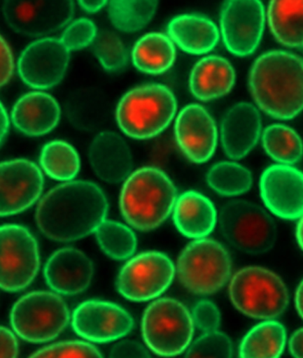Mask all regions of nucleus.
Segmentation results:
<instances>
[{"label": "nucleus", "instance_id": "ddd939ff", "mask_svg": "<svg viewBox=\"0 0 303 358\" xmlns=\"http://www.w3.org/2000/svg\"><path fill=\"white\" fill-rule=\"evenodd\" d=\"M220 22L227 50L239 57L251 55L258 48L264 33V4L257 0L225 2Z\"/></svg>", "mask_w": 303, "mask_h": 358}, {"label": "nucleus", "instance_id": "20e7f679", "mask_svg": "<svg viewBox=\"0 0 303 358\" xmlns=\"http://www.w3.org/2000/svg\"><path fill=\"white\" fill-rule=\"evenodd\" d=\"M176 96L165 85H141L127 92L116 110L119 127L127 136L148 139L167 129L176 115Z\"/></svg>", "mask_w": 303, "mask_h": 358}, {"label": "nucleus", "instance_id": "a19ab883", "mask_svg": "<svg viewBox=\"0 0 303 358\" xmlns=\"http://www.w3.org/2000/svg\"><path fill=\"white\" fill-rule=\"evenodd\" d=\"M18 342L10 329L1 327V358H17Z\"/></svg>", "mask_w": 303, "mask_h": 358}, {"label": "nucleus", "instance_id": "cd10ccee", "mask_svg": "<svg viewBox=\"0 0 303 358\" xmlns=\"http://www.w3.org/2000/svg\"><path fill=\"white\" fill-rule=\"evenodd\" d=\"M268 21L277 41L286 47H303V1H271Z\"/></svg>", "mask_w": 303, "mask_h": 358}, {"label": "nucleus", "instance_id": "f8f14e48", "mask_svg": "<svg viewBox=\"0 0 303 358\" xmlns=\"http://www.w3.org/2000/svg\"><path fill=\"white\" fill-rule=\"evenodd\" d=\"M74 13L71 0H7L3 15L11 29L24 36H43L64 27Z\"/></svg>", "mask_w": 303, "mask_h": 358}, {"label": "nucleus", "instance_id": "9d476101", "mask_svg": "<svg viewBox=\"0 0 303 358\" xmlns=\"http://www.w3.org/2000/svg\"><path fill=\"white\" fill-rule=\"evenodd\" d=\"M174 263L161 252H146L127 263L120 271L116 287L125 299L135 302L156 299L167 290L174 277Z\"/></svg>", "mask_w": 303, "mask_h": 358}, {"label": "nucleus", "instance_id": "a18cd8bd", "mask_svg": "<svg viewBox=\"0 0 303 358\" xmlns=\"http://www.w3.org/2000/svg\"><path fill=\"white\" fill-rule=\"evenodd\" d=\"M295 303L297 310H298L300 316L303 319V280L297 288Z\"/></svg>", "mask_w": 303, "mask_h": 358}, {"label": "nucleus", "instance_id": "b1692460", "mask_svg": "<svg viewBox=\"0 0 303 358\" xmlns=\"http://www.w3.org/2000/svg\"><path fill=\"white\" fill-rule=\"evenodd\" d=\"M174 222L183 236L203 239L216 227V209L210 199L198 192H185L176 200Z\"/></svg>", "mask_w": 303, "mask_h": 358}, {"label": "nucleus", "instance_id": "9b49d317", "mask_svg": "<svg viewBox=\"0 0 303 358\" xmlns=\"http://www.w3.org/2000/svg\"><path fill=\"white\" fill-rule=\"evenodd\" d=\"M38 245L22 226L1 227V288L10 293L24 290L39 271Z\"/></svg>", "mask_w": 303, "mask_h": 358}, {"label": "nucleus", "instance_id": "1a4fd4ad", "mask_svg": "<svg viewBox=\"0 0 303 358\" xmlns=\"http://www.w3.org/2000/svg\"><path fill=\"white\" fill-rule=\"evenodd\" d=\"M70 322L66 303L50 292H33L21 297L10 312L14 331L29 343L50 342L58 337Z\"/></svg>", "mask_w": 303, "mask_h": 358}, {"label": "nucleus", "instance_id": "4c0bfd02", "mask_svg": "<svg viewBox=\"0 0 303 358\" xmlns=\"http://www.w3.org/2000/svg\"><path fill=\"white\" fill-rule=\"evenodd\" d=\"M194 325L204 334L216 331L221 324V313L216 303L209 300H201L192 311Z\"/></svg>", "mask_w": 303, "mask_h": 358}, {"label": "nucleus", "instance_id": "393cba45", "mask_svg": "<svg viewBox=\"0 0 303 358\" xmlns=\"http://www.w3.org/2000/svg\"><path fill=\"white\" fill-rule=\"evenodd\" d=\"M168 34L182 50L193 55L210 52L220 38L218 28L213 21L193 14L171 20L168 25Z\"/></svg>", "mask_w": 303, "mask_h": 358}, {"label": "nucleus", "instance_id": "423d86ee", "mask_svg": "<svg viewBox=\"0 0 303 358\" xmlns=\"http://www.w3.org/2000/svg\"><path fill=\"white\" fill-rule=\"evenodd\" d=\"M232 259L227 249L213 239L190 243L180 255L177 273L188 290L208 296L224 287L230 279Z\"/></svg>", "mask_w": 303, "mask_h": 358}, {"label": "nucleus", "instance_id": "aec40b11", "mask_svg": "<svg viewBox=\"0 0 303 358\" xmlns=\"http://www.w3.org/2000/svg\"><path fill=\"white\" fill-rule=\"evenodd\" d=\"M261 130L258 110L251 103H237L223 119L221 141L225 153L232 159H243L258 143Z\"/></svg>", "mask_w": 303, "mask_h": 358}, {"label": "nucleus", "instance_id": "72a5a7b5", "mask_svg": "<svg viewBox=\"0 0 303 358\" xmlns=\"http://www.w3.org/2000/svg\"><path fill=\"white\" fill-rule=\"evenodd\" d=\"M91 48L105 70L118 71L127 64V48L120 37L113 31H99Z\"/></svg>", "mask_w": 303, "mask_h": 358}, {"label": "nucleus", "instance_id": "c756f323", "mask_svg": "<svg viewBox=\"0 0 303 358\" xmlns=\"http://www.w3.org/2000/svg\"><path fill=\"white\" fill-rule=\"evenodd\" d=\"M262 145L272 159L284 165L294 164L302 157L301 137L288 126H268L262 134Z\"/></svg>", "mask_w": 303, "mask_h": 358}, {"label": "nucleus", "instance_id": "c9c22d12", "mask_svg": "<svg viewBox=\"0 0 303 358\" xmlns=\"http://www.w3.org/2000/svg\"><path fill=\"white\" fill-rule=\"evenodd\" d=\"M29 358H104L95 346L82 341H68L45 346Z\"/></svg>", "mask_w": 303, "mask_h": 358}, {"label": "nucleus", "instance_id": "6e6552de", "mask_svg": "<svg viewBox=\"0 0 303 358\" xmlns=\"http://www.w3.org/2000/svg\"><path fill=\"white\" fill-rule=\"evenodd\" d=\"M219 224L225 239L246 254L267 253L276 243L273 217L260 206L246 200L227 203L220 212Z\"/></svg>", "mask_w": 303, "mask_h": 358}, {"label": "nucleus", "instance_id": "2eb2a0df", "mask_svg": "<svg viewBox=\"0 0 303 358\" xmlns=\"http://www.w3.org/2000/svg\"><path fill=\"white\" fill-rule=\"evenodd\" d=\"M71 325L74 331L85 340L103 343L129 334L134 327V320L116 303L90 300L74 309Z\"/></svg>", "mask_w": 303, "mask_h": 358}, {"label": "nucleus", "instance_id": "f257e3e1", "mask_svg": "<svg viewBox=\"0 0 303 358\" xmlns=\"http://www.w3.org/2000/svg\"><path fill=\"white\" fill-rule=\"evenodd\" d=\"M108 209L107 197L99 185L73 180L45 194L37 206L36 222L47 238L73 242L96 233L105 222Z\"/></svg>", "mask_w": 303, "mask_h": 358}, {"label": "nucleus", "instance_id": "7ed1b4c3", "mask_svg": "<svg viewBox=\"0 0 303 358\" xmlns=\"http://www.w3.org/2000/svg\"><path fill=\"white\" fill-rule=\"evenodd\" d=\"M176 188L159 169L146 167L131 174L122 186L120 208L125 220L139 231L154 230L170 216Z\"/></svg>", "mask_w": 303, "mask_h": 358}, {"label": "nucleus", "instance_id": "49530a36", "mask_svg": "<svg viewBox=\"0 0 303 358\" xmlns=\"http://www.w3.org/2000/svg\"><path fill=\"white\" fill-rule=\"evenodd\" d=\"M296 236L299 245L303 250V216L300 220L298 225H297Z\"/></svg>", "mask_w": 303, "mask_h": 358}, {"label": "nucleus", "instance_id": "0eeeda50", "mask_svg": "<svg viewBox=\"0 0 303 358\" xmlns=\"http://www.w3.org/2000/svg\"><path fill=\"white\" fill-rule=\"evenodd\" d=\"M192 316L179 301H154L143 315L142 335L148 348L161 357H176L190 346L194 334Z\"/></svg>", "mask_w": 303, "mask_h": 358}, {"label": "nucleus", "instance_id": "7c9ffc66", "mask_svg": "<svg viewBox=\"0 0 303 358\" xmlns=\"http://www.w3.org/2000/svg\"><path fill=\"white\" fill-rule=\"evenodd\" d=\"M209 186L224 196L247 193L253 185V176L247 168L235 162L217 163L207 174Z\"/></svg>", "mask_w": 303, "mask_h": 358}, {"label": "nucleus", "instance_id": "e433bc0d", "mask_svg": "<svg viewBox=\"0 0 303 358\" xmlns=\"http://www.w3.org/2000/svg\"><path fill=\"white\" fill-rule=\"evenodd\" d=\"M96 25L90 20L81 18L69 25L62 36V42L69 50H79L92 45L96 39Z\"/></svg>", "mask_w": 303, "mask_h": 358}, {"label": "nucleus", "instance_id": "c85d7f7f", "mask_svg": "<svg viewBox=\"0 0 303 358\" xmlns=\"http://www.w3.org/2000/svg\"><path fill=\"white\" fill-rule=\"evenodd\" d=\"M40 165L50 178L67 182L79 173L80 159L78 153L68 143L52 141L42 148Z\"/></svg>", "mask_w": 303, "mask_h": 358}, {"label": "nucleus", "instance_id": "37998d69", "mask_svg": "<svg viewBox=\"0 0 303 358\" xmlns=\"http://www.w3.org/2000/svg\"><path fill=\"white\" fill-rule=\"evenodd\" d=\"M79 5L81 6L82 8H84L85 11L87 13H97V11L101 10L103 7H105L106 5L108 4V1H79Z\"/></svg>", "mask_w": 303, "mask_h": 358}, {"label": "nucleus", "instance_id": "5701e85b", "mask_svg": "<svg viewBox=\"0 0 303 358\" xmlns=\"http://www.w3.org/2000/svg\"><path fill=\"white\" fill-rule=\"evenodd\" d=\"M235 82V70L227 59L219 56H208L194 66L190 73V87L196 99L210 101L230 93Z\"/></svg>", "mask_w": 303, "mask_h": 358}, {"label": "nucleus", "instance_id": "4468645a", "mask_svg": "<svg viewBox=\"0 0 303 358\" xmlns=\"http://www.w3.org/2000/svg\"><path fill=\"white\" fill-rule=\"evenodd\" d=\"M69 60L70 50L62 40L51 37L36 40L20 56V77L36 90H50L64 79Z\"/></svg>", "mask_w": 303, "mask_h": 358}, {"label": "nucleus", "instance_id": "ea45409f", "mask_svg": "<svg viewBox=\"0 0 303 358\" xmlns=\"http://www.w3.org/2000/svg\"><path fill=\"white\" fill-rule=\"evenodd\" d=\"M0 45H1L0 47V52H1V74H0V77H1V87H4L13 76L14 60L10 48L2 36Z\"/></svg>", "mask_w": 303, "mask_h": 358}, {"label": "nucleus", "instance_id": "4be33fe9", "mask_svg": "<svg viewBox=\"0 0 303 358\" xmlns=\"http://www.w3.org/2000/svg\"><path fill=\"white\" fill-rule=\"evenodd\" d=\"M61 108L56 99L44 92H31L14 105L11 120L14 126L29 136H41L56 127Z\"/></svg>", "mask_w": 303, "mask_h": 358}, {"label": "nucleus", "instance_id": "39448f33", "mask_svg": "<svg viewBox=\"0 0 303 358\" xmlns=\"http://www.w3.org/2000/svg\"><path fill=\"white\" fill-rule=\"evenodd\" d=\"M230 296L237 310L257 320L276 319L290 303V294L281 278L256 266L241 268L234 275Z\"/></svg>", "mask_w": 303, "mask_h": 358}, {"label": "nucleus", "instance_id": "79ce46f5", "mask_svg": "<svg viewBox=\"0 0 303 358\" xmlns=\"http://www.w3.org/2000/svg\"><path fill=\"white\" fill-rule=\"evenodd\" d=\"M288 348L294 358H303V328L294 332L288 343Z\"/></svg>", "mask_w": 303, "mask_h": 358}, {"label": "nucleus", "instance_id": "412c9836", "mask_svg": "<svg viewBox=\"0 0 303 358\" xmlns=\"http://www.w3.org/2000/svg\"><path fill=\"white\" fill-rule=\"evenodd\" d=\"M91 167L99 179L108 183L127 180L132 173V153L118 134L106 131L96 136L90 148Z\"/></svg>", "mask_w": 303, "mask_h": 358}, {"label": "nucleus", "instance_id": "a878e982", "mask_svg": "<svg viewBox=\"0 0 303 358\" xmlns=\"http://www.w3.org/2000/svg\"><path fill=\"white\" fill-rule=\"evenodd\" d=\"M176 54L170 37L161 33H150L136 43L132 59L135 67L142 73L160 74L173 66Z\"/></svg>", "mask_w": 303, "mask_h": 358}, {"label": "nucleus", "instance_id": "a211bd4d", "mask_svg": "<svg viewBox=\"0 0 303 358\" xmlns=\"http://www.w3.org/2000/svg\"><path fill=\"white\" fill-rule=\"evenodd\" d=\"M176 141L185 156L195 163H204L213 157L218 133L216 122L201 105L190 104L177 116Z\"/></svg>", "mask_w": 303, "mask_h": 358}, {"label": "nucleus", "instance_id": "c03bdc74", "mask_svg": "<svg viewBox=\"0 0 303 358\" xmlns=\"http://www.w3.org/2000/svg\"><path fill=\"white\" fill-rule=\"evenodd\" d=\"M8 127H10V119H8L7 110L1 103V143L7 136Z\"/></svg>", "mask_w": 303, "mask_h": 358}, {"label": "nucleus", "instance_id": "f03ea898", "mask_svg": "<svg viewBox=\"0 0 303 358\" xmlns=\"http://www.w3.org/2000/svg\"><path fill=\"white\" fill-rule=\"evenodd\" d=\"M250 87L257 105L268 115L295 118L303 110V59L283 50L262 54L251 69Z\"/></svg>", "mask_w": 303, "mask_h": 358}, {"label": "nucleus", "instance_id": "bb28decb", "mask_svg": "<svg viewBox=\"0 0 303 358\" xmlns=\"http://www.w3.org/2000/svg\"><path fill=\"white\" fill-rule=\"evenodd\" d=\"M287 343V331L276 320H265L253 327L243 338L240 358H279Z\"/></svg>", "mask_w": 303, "mask_h": 358}, {"label": "nucleus", "instance_id": "2f4dec72", "mask_svg": "<svg viewBox=\"0 0 303 358\" xmlns=\"http://www.w3.org/2000/svg\"><path fill=\"white\" fill-rule=\"evenodd\" d=\"M158 1H111L108 16L117 29L133 33L143 29L153 18Z\"/></svg>", "mask_w": 303, "mask_h": 358}, {"label": "nucleus", "instance_id": "58836bf2", "mask_svg": "<svg viewBox=\"0 0 303 358\" xmlns=\"http://www.w3.org/2000/svg\"><path fill=\"white\" fill-rule=\"evenodd\" d=\"M108 358H151L147 349L132 340L120 341L111 349Z\"/></svg>", "mask_w": 303, "mask_h": 358}, {"label": "nucleus", "instance_id": "f3484780", "mask_svg": "<svg viewBox=\"0 0 303 358\" xmlns=\"http://www.w3.org/2000/svg\"><path fill=\"white\" fill-rule=\"evenodd\" d=\"M44 186L40 169L24 159L1 163V216L27 210L39 199Z\"/></svg>", "mask_w": 303, "mask_h": 358}, {"label": "nucleus", "instance_id": "473e14b6", "mask_svg": "<svg viewBox=\"0 0 303 358\" xmlns=\"http://www.w3.org/2000/svg\"><path fill=\"white\" fill-rule=\"evenodd\" d=\"M95 234L103 252L111 259H127L136 250V234L122 223L105 220Z\"/></svg>", "mask_w": 303, "mask_h": 358}, {"label": "nucleus", "instance_id": "6ab92c4d", "mask_svg": "<svg viewBox=\"0 0 303 358\" xmlns=\"http://www.w3.org/2000/svg\"><path fill=\"white\" fill-rule=\"evenodd\" d=\"M94 266L90 257L78 249L64 248L48 259L44 276L48 287L64 296H76L90 287Z\"/></svg>", "mask_w": 303, "mask_h": 358}, {"label": "nucleus", "instance_id": "f704fd0d", "mask_svg": "<svg viewBox=\"0 0 303 358\" xmlns=\"http://www.w3.org/2000/svg\"><path fill=\"white\" fill-rule=\"evenodd\" d=\"M185 358H233L232 341L224 332H207L190 346Z\"/></svg>", "mask_w": 303, "mask_h": 358}, {"label": "nucleus", "instance_id": "dca6fc26", "mask_svg": "<svg viewBox=\"0 0 303 358\" xmlns=\"http://www.w3.org/2000/svg\"><path fill=\"white\" fill-rule=\"evenodd\" d=\"M260 190L272 213L284 220L303 216V173L290 165H272L264 171Z\"/></svg>", "mask_w": 303, "mask_h": 358}]
</instances>
